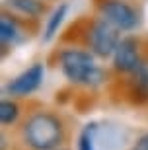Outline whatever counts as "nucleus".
Returning a JSON list of instances; mask_svg holds the SVG:
<instances>
[{
	"label": "nucleus",
	"mask_w": 148,
	"mask_h": 150,
	"mask_svg": "<svg viewBox=\"0 0 148 150\" xmlns=\"http://www.w3.org/2000/svg\"><path fill=\"white\" fill-rule=\"evenodd\" d=\"M23 137L33 150H53L62 140V127L51 113H37L25 123Z\"/></svg>",
	"instance_id": "obj_1"
},
{
	"label": "nucleus",
	"mask_w": 148,
	"mask_h": 150,
	"mask_svg": "<svg viewBox=\"0 0 148 150\" xmlns=\"http://www.w3.org/2000/svg\"><path fill=\"white\" fill-rule=\"evenodd\" d=\"M60 67H62V72L64 76L70 80V82L76 84H84L88 82V76L96 70V62H93V57L90 53H84V51H64L60 55Z\"/></svg>",
	"instance_id": "obj_2"
},
{
	"label": "nucleus",
	"mask_w": 148,
	"mask_h": 150,
	"mask_svg": "<svg viewBox=\"0 0 148 150\" xmlns=\"http://www.w3.org/2000/svg\"><path fill=\"white\" fill-rule=\"evenodd\" d=\"M119 29L113 28L111 23H107L105 20L96 22L92 25L88 33V43L93 55L98 57H109L115 53L117 45H119Z\"/></svg>",
	"instance_id": "obj_3"
},
{
	"label": "nucleus",
	"mask_w": 148,
	"mask_h": 150,
	"mask_svg": "<svg viewBox=\"0 0 148 150\" xmlns=\"http://www.w3.org/2000/svg\"><path fill=\"white\" fill-rule=\"evenodd\" d=\"M101 16L107 23H111L117 29H123V31L137 28L138 23V14L121 0H107L101 6Z\"/></svg>",
	"instance_id": "obj_4"
},
{
	"label": "nucleus",
	"mask_w": 148,
	"mask_h": 150,
	"mask_svg": "<svg viewBox=\"0 0 148 150\" xmlns=\"http://www.w3.org/2000/svg\"><path fill=\"white\" fill-rule=\"evenodd\" d=\"M140 57H138V45L132 37L121 39L117 45L115 53H113V64L121 72H132L138 67Z\"/></svg>",
	"instance_id": "obj_5"
},
{
	"label": "nucleus",
	"mask_w": 148,
	"mask_h": 150,
	"mask_svg": "<svg viewBox=\"0 0 148 150\" xmlns=\"http://www.w3.org/2000/svg\"><path fill=\"white\" fill-rule=\"evenodd\" d=\"M41 80H43V67L33 64L31 68H28L25 72H22L8 84V92L12 96H28L41 86Z\"/></svg>",
	"instance_id": "obj_6"
},
{
	"label": "nucleus",
	"mask_w": 148,
	"mask_h": 150,
	"mask_svg": "<svg viewBox=\"0 0 148 150\" xmlns=\"http://www.w3.org/2000/svg\"><path fill=\"white\" fill-rule=\"evenodd\" d=\"M132 86L140 96L148 98V61H140L138 67L132 70Z\"/></svg>",
	"instance_id": "obj_7"
},
{
	"label": "nucleus",
	"mask_w": 148,
	"mask_h": 150,
	"mask_svg": "<svg viewBox=\"0 0 148 150\" xmlns=\"http://www.w3.org/2000/svg\"><path fill=\"white\" fill-rule=\"evenodd\" d=\"M6 6L28 16H39L43 12V4L39 0H6Z\"/></svg>",
	"instance_id": "obj_8"
},
{
	"label": "nucleus",
	"mask_w": 148,
	"mask_h": 150,
	"mask_svg": "<svg viewBox=\"0 0 148 150\" xmlns=\"http://www.w3.org/2000/svg\"><path fill=\"white\" fill-rule=\"evenodd\" d=\"M64 16H66V4H60L59 8L53 12V16L49 18V22H47V28H45V41L53 39V35L59 31V28H60V23H62V20H64Z\"/></svg>",
	"instance_id": "obj_9"
},
{
	"label": "nucleus",
	"mask_w": 148,
	"mask_h": 150,
	"mask_svg": "<svg viewBox=\"0 0 148 150\" xmlns=\"http://www.w3.org/2000/svg\"><path fill=\"white\" fill-rule=\"evenodd\" d=\"M18 113L20 111H18V105L14 101L4 100L0 103V121H2V125H12L18 119Z\"/></svg>",
	"instance_id": "obj_10"
},
{
	"label": "nucleus",
	"mask_w": 148,
	"mask_h": 150,
	"mask_svg": "<svg viewBox=\"0 0 148 150\" xmlns=\"http://www.w3.org/2000/svg\"><path fill=\"white\" fill-rule=\"evenodd\" d=\"M0 37H2V41H4V43L16 41V37H18L16 23L12 22L8 16H2V20H0Z\"/></svg>",
	"instance_id": "obj_11"
},
{
	"label": "nucleus",
	"mask_w": 148,
	"mask_h": 150,
	"mask_svg": "<svg viewBox=\"0 0 148 150\" xmlns=\"http://www.w3.org/2000/svg\"><path fill=\"white\" fill-rule=\"evenodd\" d=\"M92 131H93V125H88L84 129V133L80 134V150H93V139H92Z\"/></svg>",
	"instance_id": "obj_12"
},
{
	"label": "nucleus",
	"mask_w": 148,
	"mask_h": 150,
	"mask_svg": "<svg viewBox=\"0 0 148 150\" xmlns=\"http://www.w3.org/2000/svg\"><path fill=\"white\" fill-rule=\"evenodd\" d=\"M132 150H148V134L140 137V139L137 140V144H135V148H132Z\"/></svg>",
	"instance_id": "obj_13"
}]
</instances>
